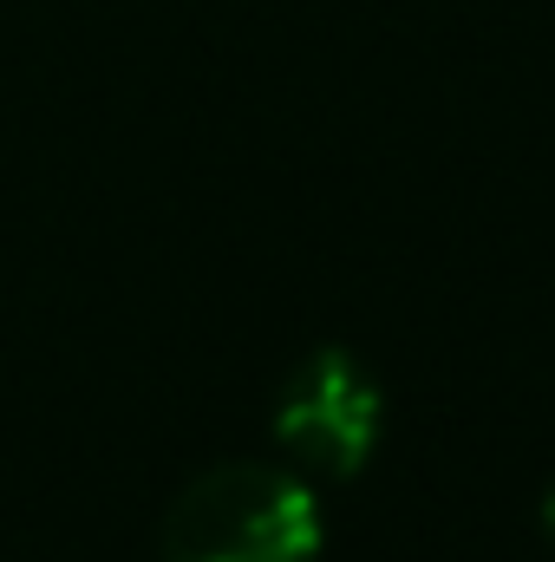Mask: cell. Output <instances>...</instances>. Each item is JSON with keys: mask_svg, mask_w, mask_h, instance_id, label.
Listing matches in <instances>:
<instances>
[{"mask_svg": "<svg viewBox=\"0 0 555 562\" xmlns=\"http://www.w3.org/2000/svg\"><path fill=\"white\" fill-rule=\"evenodd\" d=\"M275 445L301 477H360L386 431V393L373 367L347 347H307L275 393Z\"/></svg>", "mask_w": 555, "mask_h": 562, "instance_id": "obj_2", "label": "cell"}, {"mask_svg": "<svg viewBox=\"0 0 555 562\" xmlns=\"http://www.w3.org/2000/svg\"><path fill=\"white\" fill-rule=\"evenodd\" d=\"M536 524H543V537H550V550H555V477H550V491H543V504H536Z\"/></svg>", "mask_w": 555, "mask_h": 562, "instance_id": "obj_3", "label": "cell"}, {"mask_svg": "<svg viewBox=\"0 0 555 562\" xmlns=\"http://www.w3.org/2000/svg\"><path fill=\"white\" fill-rule=\"evenodd\" d=\"M327 517L294 464L229 458L196 471L157 524V562H320Z\"/></svg>", "mask_w": 555, "mask_h": 562, "instance_id": "obj_1", "label": "cell"}]
</instances>
